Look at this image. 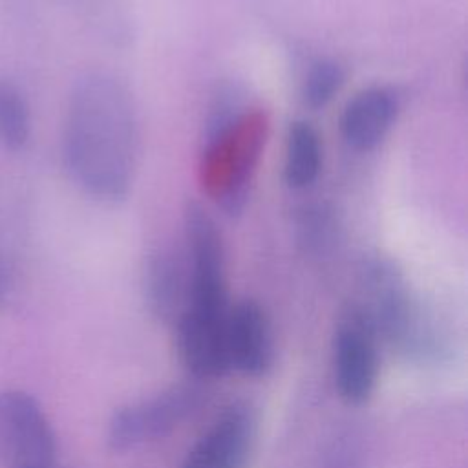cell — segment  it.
Masks as SVG:
<instances>
[{"mask_svg":"<svg viewBox=\"0 0 468 468\" xmlns=\"http://www.w3.org/2000/svg\"><path fill=\"white\" fill-rule=\"evenodd\" d=\"M139 119L130 90L113 75L91 73L77 82L64 124V163L90 196L121 201L133 183Z\"/></svg>","mask_w":468,"mask_h":468,"instance_id":"1","label":"cell"},{"mask_svg":"<svg viewBox=\"0 0 468 468\" xmlns=\"http://www.w3.org/2000/svg\"><path fill=\"white\" fill-rule=\"evenodd\" d=\"M377 336L411 360H435L446 351V338L437 320L411 296L400 271L384 258L367 260L360 272V302Z\"/></svg>","mask_w":468,"mask_h":468,"instance_id":"2","label":"cell"},{"mask_svg":"<svg viewBox=\"0 0 468 468\" xmlns=\"http://www.w3.org/2000/svg\"><path fill=\"white\" fill-rule=\"evenodd\" d=\"M55 435L38 402L20 391L0 393V468H53Z\"/></svg>","mask_w":468,"mask_h":468,"instance_id":"3","label":"cell"},{"mask_svg":"<svg viewBox=\"0 0 468 468\" xmlns=\"http://www.w3.org/2000/svg\"><path fill=\"white\" fill-rule=\"evenodd\" d=\"M333 367L335 386L347 404H364L373 395L378 378V336L355 305L338 320Z\"/></svg>","mask_w":468,"mask_h":468,"instance_id":"4","label":"cell"},{"mask_svg":"<svg viewBox=\"0 0 468 468\" xmlns=\"http://www.w3.org/2000/svg\"><path fill=\"white\" fill-rule=\"evenodd\" d=\"M197 399L199 391L194 386H174L117 410L108 426L112 448L124 452L165 437L196 408Z\"/></svg>","mask_w":468,"mask_h":468,"instance_id":"5","label":"cell"},{"mask_svg":"<svg viewBox=\"0 0 468 468\" xmlns=\"http://www.w3.org/2000/svg\"><path fill=\"white\" fill-rule=\"evenodd\" d=\"M225 355L229 371L260 377L274 360L269 318L260 303L241 300L230 305L225 324Z\"/></svg>","mask_w":468,"mask_h":468,"instance_id":"6","label":"cell"},{"mask_svg":"<svg viewBox=\"0 0 468 468\" xmlns=\"http://www.w3.org/2000/svg\"><path fill=\"white\" fill-rule=\"evenodd\" d=\"M256 433L247 406L227 408L188 452L183 468H245Z\"/></svg>","mask_w":468,"mask_h":468,"instance_id":"7","label":"cell"},{"mask_svg":"<svg viewBox=\"0 0 468 468\" xmlns=\"http://www.w3.org/2000/svg\"><path fill=\"white\" fill-rule=\"evenodd\" d=\"M400 95L391 86H369L356 91L338 121L344 143L356 152H371L386 139L400 113Z\"/></svg>","mask_w":468,"mask_h":468,"instance_id":"8","label":"cell"},{"mask_svg":"<svg viewBox=\"0 0 468 468\" xmlns=\"http://www.w3.org/2000/svg\"><path fill=\"white\" fill-rule=\"evenodd\" d=\"M188 261L185 249L159 247L144 267V296L152 313L166 322H177L188 298Z\"/></svg>","mask_w":468,"mask_h":468,"instance_id":"9","label":"cell"},{"mask_svg":"<svg viewBox=\"0 0 468 468\" xmlns=\"http://www.w3.org/2000/svg\"><path fill=\"white\" fill-rule=\"evenodd\" d=\"M324 148L318 130L305 119L291 122L285 135L283 181L292 190L314 185L322 172Z\"/></svg>","mask_w":468,"mask_h":468,"instance_id":"10","label":"cell"},{"mask_svg":"<svg viewBox=\"0 0 468 468\" xmlns=\"http://www.w3.org/2000/svg\"><path fill=\"white\" fill-rule=\"evenodd\" d=\"M29 106L22 91L9 80H0V143L18 150L29 137Z\"/></svg>","mask_w":468,"mask_h":468,"instance_id":"11","label":"cell"},{"mask_svg":"<svg viewBox=\"0 0 468 468\" xmlns=\"http://www.w3.org/2000/svg\"><path fill=\"white\" fill-rule=\"evenodd\" d=\"M346 80L344 68L333 58H316L309 64L302 80V101L305 106L318 110L333 101Z\"/></svg>","mask_w":468,"mask_h":468,"instance_id":"12","label":"cell"},{"mask_svg":"<svg viewBox=\"0 0 468 468\" xmlns=\"http://www.w3.org/2000/svg\"><path fill=\"white\" fill-rule=\"evenodd\" d=\"M335 219L325 207H307L298 221L300 243L314 254L325 252L335 241Z\"/></svg>","mask_w":468,"mask_h":468,"instance_id":"13","label":"cell"}]
</instances>
